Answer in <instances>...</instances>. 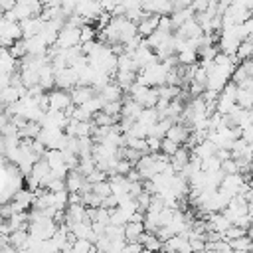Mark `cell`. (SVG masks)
Wrapping results in <instances>:
<instances>
[{"instance_id":"cell-1","label":"cell","mask_w":253,"mask_h":253,"mask_svg":"<svg viewBox=\"0 0 253 253\" xmlns=\"http://www.w3.org/2000/svg\"><path fill=\"white\" fill-rule=\"evenodd\" d=\"M75 45H79V28L63 24V28L59 30L57 40L51 47L53 49H69V47H75Z\"/></svg>"},{"instance_id":"cell-2","label":"cell","mask_w":253,"mask_h":253,"mask_svg":"<svg viewBox=\"0 0 253 253\" xmlns=\"http://www.w3.org/2000/svg\"><path fill=\"white\" fill-rule=\"evenodd\" d=\"M53 85L59 89V91H71L75 85H77V73L71 69V67H65L63 71L55 73L53 75Z\"/></svg>"},{"instance_id":"cell-3","label":"cell","mask_w":253,"mask_h":253,"mask_svg":"<svg viewBox=\"0 0 253 253\" xmlns=\"http://www.w3.org/2000/svg\"><path fill=\"white\" fill-rule=\"evenodd\" d=\"M47 101H49V109L47 111H57V113H63L71 101H69V93L67 91H59V89H53L47 93Z\"/></svg>"},{"instance_id":"cell-4","label":"cell","mask_w":253,"mask_h":253,"mask_svg":"<svg viewBox=\"0 0 253 253\" xmlns=\"http://www.w3.org/2000/svg\"><path fill=\"white\" fill-rule=\"evenodd\" d=\"M43 28V20L38 16V18H28V20H22L20 22V30H22V40H28V38H34V36H40Z\"/></svg>"},{"instance_id":"cell-5","label":"cell","mask_w":253,"mask_h":253,"mask_svg":"<svg viewBox=\"0 0 253 253\" xmlns=\"http://www.w3.org/2000/svg\"><path fill=\"white\" fill-rule=\"evenodd\" d=\"M24 45H26V55H30V57H40V55L47 53V45L42 40V36H34V38L24 40Z\"/></svg>"},{"instance_id":"cell-6","label":"cell","mask_w":253,"mask_h":253,"mask_svg":"<svg viewBox=\"0 0 253 253\" xmlns=\"http://www.w3.org/2000/svg\"><path fill=\"white\" fill-rule=\"evenodd\" d=\"M91 97H95V91H93L91 87H79V85H75V87L69 91V101H71L73 107L85 105Z\"/></svg>"},{"instance_id":"cell-7","label":"cell","mask_w":253,"mask_h":253,"mask_svg":"<svg viewBox=\"0 0 253 253\" xmlns=\"http://www.w3.org/2000/svg\"><path fill=\"white\" fill-rule=\"evenodd\" d=\"M188 136H190L188 126H184V125H180V123H174V125L168 128V132H166V136H164V138H168V140H172L174 144L182 146V142H186V140H188Z\"/></svg>"},{"instance_id":"cell-8","label":"cell","mask_w":253,"mask_h":253,"mask_svg":"<svg viewBox=\"0 0 253 253\" xmlns=\"http://www.w3.org/2000/svg\"><path fill=\"white\" fill-rule=\"evenodd\" d=\"M121 95H123V91L115 85V81H111L109 85H105V87L97 93V97H99L103 103H117V101H121Z\"/></svg>"},{"instance_id":"cell-9","label":"cell","mask_w":253,"mask_h":253,"mask_svg":"<svg viewBox=\"0 0 253 253\" xmlns=\"http://www.w3.org/2000/svg\"><path fill=\"white\" fill-rule=\"evenodd\" d=\"M188 160H190V150H188L186 146H178V150H176L174 156L170 158V166H172V170L178 174V172H182V168L188 164Z\"/></svg>"},{"instance_id":"cell-10","label":"cell","mask_w":253,"mask_h":253,"mask_svg":"<svg viewBox=\"0 0 253 253\" xmlns=\"http://www.w3.org/2000/svg\"><path fill=\"white\" fill-rule=\"evenodd\" d=\"M63 182H65V190H67L69 194H71V192H77V194H79L81 186L85 184V176H81L77 170H69Z\"/></svg>"},{"instance_id":"cell-11","label":"cell","mask_w":253,"mask_h":253,"mask_svg":"<svg viewBox=\"0 0 253 253\" xmlns=\"http://www.w3.org/2000/svg\"><path fill=\"white\" fill-rule=\"evenodd\" d=\"M34 200H36V196H34V192H30V190H16V192H14V204L18 206L20 211H26V210L34 204Z\"/></svg>"},{"instance_id":"cell-12","label":"cell","mask_w":253,"mask_h":253,"mask_svg":"<svg viewBox=\"0 0 253 253\" xmlns=\"http://www.w3.org/2000/svg\"><path fill=\"white\" fill-rule=\"evenodd\" d=\"M158 18H160V16H152V14L146 16V18L136 26V34H138L140 38H148V36L158 28Z\"/></svg>"},{"instance_id":"cell-13","label":"cell","mask_w":253,"mask_h":253,"mask_svg":"<svg viewBox=\"0 0 253 253\" xmlns=\"http://www.w3.org/2000/svg\"><path fill=\"white\" fill-rule=\"evenodd\" d=\"M213 154H215V146L210 140H202L192 148V156H196L198 160H206V158H210Z\"/></svg>"},{"instance_id":"cell-14","label":"cell","mask_w":253,"mask_h":253,"mask_svg":"<svg viewBox=\"0 0 253 253\" xmlns=\"http://www.w3.org/2000/svg\"><path fill=\"white\" fill-rule=\"evenodd\" d=\"M42 160L47 164L49 170H57V168H63L65 166L63 164V154L59 150H45L43 156H42Z\"/></svg>"},{"instance_id":"cell-15","label":"cell","mask_w":253,"mask_h":253,"mask_svg":"<svg viewBox=\"0 0 253 253\" xmlns=\"http://www.w3.org/2000/svg\"><path fill=\"white\" fill-rule=\"evenodd\" d=\"M144 233V227L142 223H132V221H126L123 225V235H125V241H138V237Z\"/></svg>"},{"instance_id":"cell-16","label":"cell","mask_w":253,"mask_h":253,"mask_svg":"<svg viewBox=\"0 0 253 253\" xmlns=\"http://www.w3.org/2000/svg\"><path fill=\"white\" fill-rule=\"evenodd\" d=\"M140 113H142V107H140V105H136L134 101L126 99V101L123 103V109H121V119H130V121H136Z\"/></svg>"},{"instance_id":"cell-17","label":"cell","mask_w":253,"mask_h":253,"mask_svg":"<svg viewBox=\"0 0 253 253\" xmlns=\"http://www.w3.org/2000/svg\"><path fill=\"white\" fill-rule=\"evenodd\" d=\"M26 239H28V231H26V229H16V231H12V233L8 235V245H10L14 251H20V249H24Z\"/></svg>"},{"instance_id":"cell-18","label":"cell","mask_w":253,"mask_h":253,"mask_svg":"<svg viewBox=\"0 0 253 253\" xmlns=\"http://www.w3.org/2000/svg\"><path fill=\"white\" fill-rule=\"evenodd\" d=\"M138 243L142 245V249L144 251H150V253H154V251H160L162 249V243L158 241V237L156 235H152V233H142L140 237H138Z\"/></svg>"},{"instance_id":"cell-19","label":"cell","mask_w":253,"mask_h":253,"mask_svg":"<svg viewBox=\"0 0 253 253\" xmlns=\"http://www.w3.org/2000/svg\"><path fill=\"white\" fill-rule=\"evenodd\" d=\"M18 99H20V95H18V91H16L14 87L2 89V91H0V109H6V107H10V105H14Z\"/></svg>"},{"instance_id":"cell-20","label":"cell","mask_w":253,"mask_h":253,"mask_svg":"<svg viewBox=\"0 0 253 253\" xmlns=\"http://www.w3.org/2000/svg\"><path fill=\"white\" fill-rule=\"evenodd\" d=\"M47 174H49V168H47V164H45L42 158L32 166V172H30V176H32L38 184H42V182L45 180V176H47Z\"/></svg>"},{"instance_id":"cell-21","label":"cell","mask_w":253,"mask_h":253,"mask_svg":"<svg viewBox=\"0 0 253 253\" xmlns=\"http://www.w3.org/2000/svg\"><path fill=\"white\" fill-rule=\"evenodd\" d=\"M138 123H142L144 126H152V125H156L158 121H160V117H158V113H156V109H142V113L138 115V119H136Z\"/></svg>"},{"instance_id":"cell-22","label":"cell","mask_w":253,"mask_h":253,"mask_svg":"<svg viewBox=\"0 0 253 253\" xmlns=\"http://www.w3.org/2000/svg\"><path fill=\"white\" fill-rule=\"evenodd\" d=\"M40 128H42V126H40L38 123H26V125L18 130V138H30V140H36Z\"/></svg>"},{"instance_id":"cell-23","label":"cell","mask_w":253,"mask_h":253,"mask_svg":"<svg viewBox=\"0 0 253 253\" xmlns=\"http://www.w3.org/2000/svg\"><path fill=\"white\" fill-rule=\"evenodd\" d=\"M95 36H97V28H93V26H81L79 28V45L95 42Z\"/></svg>"},{"instance_id":"cell-24","label":"cell","mask_w":253,"mask_h":253,"mask_svg":"<svg viewBox=\"0 0 253 253\" xmlns=\"http://www.w3.org/2000/svg\"><path fill=\"white\" fill-rule=\"evenodd\" d=\"M251 49H253V45H251V40H245V42H241L239 45H237V51H235V59L241 63V61H245V59H249V55H251Z\"/></svg>"},{"instance_id":"cell-25","label":"cell","mask_w":253,"mask_h":253,"mask_svg":"<svg viewBox=\"0 0 253 253\" xmlns=\"http://www.w3.org/2000/svg\"><path fill=\"white\" fill-rule=\"evenodd\" d=\"M176 61H178L180 65H194V63H198V53L192 51V49L180 51V53L176 55Z\"/></svg>"},{"instance_id":"cell-26","label":"cell","mask_w":253,"mask_h":253,"mask_svg":"<svg viewBox=\"0 0 253 253\" xmlns=\"http://www.w3.org/2000/svg\"><path fill=\"white\" fill-rule=\"evenodd\" d=\"M103 105H105V103H103V101H101V99H99V97L95 95V97H91V99H89V101H87L85 105H81V109H83L85 113H89V115L93 117L95 113H99V111L103 109Z\"/></svg>"},{"instance_id":"cell-27","label":"cell","mask_w":253,"mask_h":253,"mask_svg":"<svg viewBox=\"0 0 253 253\" xmlns=\"http://www.w3.org/2000/svg\"><path fill=\"white\" fill-rule=\"evenodd\" d=\"M229 249H233V251H251V239H249V235H243V237H239V239H233V241H229Z\"/></svg>"},{"instance_id":"cell-28","label":"cell","mask_w":253,"mask_h":253,"mask_svg":"<svg viewBox=\"0 0 253 253\" xmlns=\"http://www.w3.org/2000/svg\"><path fill=\"white\" fill-rule=\"evenodd\" d=\"M73 253H95V245L85 241V239H75V243L71 245Z\"/></svg>"},{"instance_id":"cell-29","label":"cell","mask_w":253,"mask_h":253,"mask_svg":"<svg viewBox=\"0 0 253 253\" xmlns=\"http://www.w3.org/2000/svg\"><path fill=\"white\" fill-rule=\"evenodd\" d=\"M117 71H134V65H132L130 55L123 53V55L117 57ZM134 73H136V71H134Z\"/></svg>"},{"instance_id":"cell-30","label":"cell","mask_w":253,"mask_h":253,"mask_svg":"<svg viewBox=\"0 0 253 253\" xmlns=\"http://www.w3.org/2000/svg\"><path fill=\"white\" fill-rule=\"evenodd\" d=\"M176 150H178V144H174L172 140H168V138L160 140V154H164L166 158H172Z\"/></svg>"},{"instance_id":"cell-31","label":"cell","mask_w":253,"mask_h":253,"mask_svg":"<svg viewBox=\"0 0 253 253\" xmlns=\"http://www.w3.org/2000/svg\"><path fill=\"white\" fill-rule=\"evenodd\" d=\"M91 192H93L95 196H99L101 200H103V198H107V196H111L109 182L105 180V182H97V184H93V186H91Z\"/></svg>"},{"instance_id":"cell-32","label":"cell","mask_w":253,"mask_h":253,"mask_svg":"<svg viewBox=\"0 0 253 253\" xmlns=\"http://www.w3.org/2000/svg\"><path fill=\"white\" fill-rule=\"evenodd\" d=\"M85 180H87V182L93 186V184H97V182H105V180H107V174H103L101 170H97V168H95V170H93V172H91V174H89Z\"/></svg>"},{"instance_id":"cell-33","label":"cell","mask_w":253,"mask_h":253,"mask_svg":"<svg viewBox=\"0 0 253 253\" xmlns=\"http://www.w3.org/2000/svg\"><path fill=\"white\" fill-rule=\"evenodd\" d=\"M206 81H208L206 71H202V69L198 67V69H196V73H194V77H192V83H196V85H200V87H204V89H206Z\"/></svg>"},{"instance_id":"cell-34","label":"cell","mask_w":253,"mask_h":253,"mask_svg":"<svg viewBox=\"0 0 253 253\" xmlns=\"http://www.w3.org/2000/svg\"><path fill=\"white\" fill-rule=\"evenodd\" d=\"M93 221H99L103 225H109V210H103V208H97L95 210V219Z\"/></svg>"},{"instance_id":"cell-35","label":"cell","mask_w":253,"mask_h":253,"mask_svg":"<svg viewBox=\"0 0 253 253\" xmlns=\"http://www.w3.org/2000/svg\"><path fill=\"white\" fill-rule=\"evenodd\" d=\"M140 251H142V245L138 241H125L123 253H140Z\"/></svg>"},{"instance_id":"cell-36","label":"cell","mask_w":253,"mask_h":253,"mask_svg":"<svg viewBox=\"0 0 253 253\" xmlns=\"http://www.w3.org/2000/svg\"><path fill=\"white\" fill-rule=\"evenodd\" d=\"M105 227H107V225H103V223H99V221H91V231H93L97 237L105 235Z\"/></svg>"},{"instance_id":"cell-37","label":"cell","mask_w":253,"mask_h":253,"mask_svg":"<svg viewBox=\"0 0 253 253\" xmlns=\"http://www.w3.org/2000/svg\"><path fill=\"white\" fill-rule=\"evenodd\" d=\"M125 178H126V182H140V174H138L134 168H132V170H130V172H128Z\"/></svg>"},{"instance_id":"cell-38","label":"cell","mask_w":253,"mask_h":253,"mask_svg":"<svg viewBox=\"0 0 253 253\" xmlns=\"http://www.w3.org/2000/svg\"><path fill=\"white\" fill-rule=\"evenodd\" d=\"M6 146H4V136H0V154H4Z\"/></svg>"},{"instance_id":"cell-39","label":"cell","mask_w":253,"mask_h":253,"mask_svg":"<svg viewBox=\"0 0 253 253\" xmlns=\"http://www.w3.org/2000/svg\"><path fill=\"white\" fill-rule=\"evenodd\" d=\"M140 253H150V251H144V249H142V251H140Z\"/></svg>"},{"instance_id":"cell-40","label":"cell","mask_w":253,"mask_h":253,"mask_svg":"<svg viewBox=\"0 0 253 253\" xmlns=\"http://www.w3.org/2000/svg\"><path fill=\"white\" fill-rule=\"evenodd\" d=\"M0 16H2V14H0Z\"/></svg>"}]
</instances>
